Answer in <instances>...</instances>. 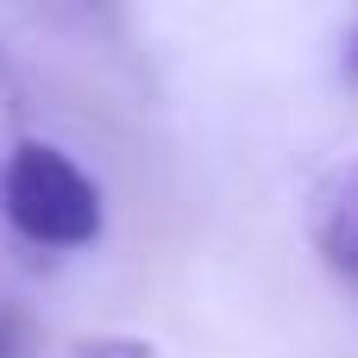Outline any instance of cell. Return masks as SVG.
Returning a JSON list of instances; mask_svg holds the SVG:
<instances>
[{"mask_svg": "<svg viewBox=\"0 0 358 358\" xmlns=\"http://www.w3.org/2000/svg\"><path fill=\"white\" fill-rule=\"evenodd\" d=\"M0 208L6 220L31 239V245H50V252H76L101 233V189L94 176L63 157L57 145H19L6 157V176H0Z\"/></svg>", "mask_w": 358, "mask_h": 358, "instance_id": "1", "label": "cell"}, {"mask_svg": "<svg viewBox=\"0 0 358 358\" xmlns=\"http://www.w3.org/2000/svg\"><path fill=\"white\" fill-rule=\"evenodd\" d=\"M308 239H315L321 264L358 296V157L334 164V170L315 182V201H308Z\"/></svg>", "mask_w": 358, "mask_h": 358, "instance_id": "2", "label": "cell"}, {"mask_svg": "<svg viewBox=\"0 0 358 358\" xmlns=\"http://www.w3.org/2000/svg\"><path fill=\"white\" fill-rule=\"evenodd\" d=\"M38 334H31V315L25 308H0V358H31Z\"/></svg>", "mask_w": 358, "mask_h": 358, "instance_id": "3", "label": "cell"}, {"mask_svg": "<svg viewBox=\"0 0 358 358\" xmlns=\"http://www.w3.org/2000/svg\"><path fill=\"white\" fill-rule=\"evenodd\" d=\"M346 76L358 82V31H352V44H346Z\"/></svg>", "mask_w": 358, "mask_h": 358, "instance_id": "4", "label": "cell"}]
</instances>
